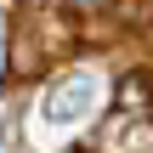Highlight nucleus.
I'll return each instance as SVG.
<instances>
[{
	"label": "nucleus",
	"instance_id": "2",
	"mask_svg": "<svg viewBox=\"0 0 153 153\" xmlns=\"http://www.w3.org/2000/svg\"><path fill=\"white\" fill-rule=\"evenodd\" d=\"M114 11H119L131 28H153V0H114Z\"/></svg>",
	"mask_w": 153,
	"mask_h": 153
},
{
	"label": "nucleus",
	"instance_id": "1",
	"mask_svg": "<svg viewBox=\"0 0 153 153\" xmlns=\"http://www.w3.org/2000/svg\"><path fill=\"white\" fill-rule=\"evenodd\" d=\"M119 114H153V79L148 74H125L119 79Z\"/></svg>",
	"mask_w": 153,
	"mask_h": 153
}]
</instances>
